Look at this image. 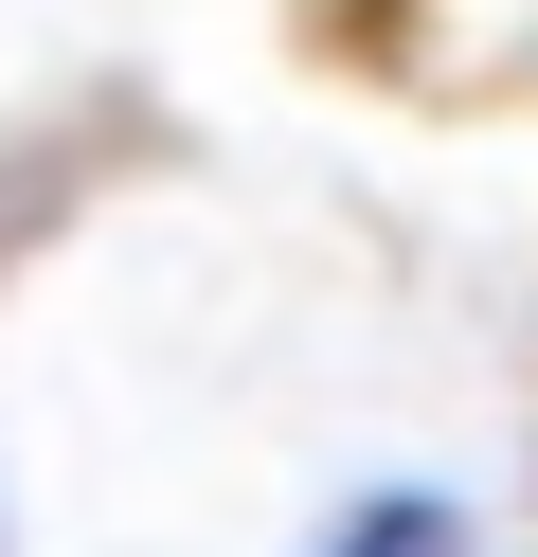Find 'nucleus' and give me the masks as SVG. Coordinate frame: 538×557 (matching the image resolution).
<instances>
[{
    "label": "nucleus",
    "instance_id": "1",
    "mask_svg": "<svg viewBox=\"0 0 538 557\" xmlns=\"http://www.w3.org/2000/svg\"><path fill=\"white\" fill-rule=\"evenodd\" d=\"M341 557H449V521H430V504H377V521H359Z\"/></svg>",
    "mask_w": 538,
    "mask_h": 557
}]
</instances>
